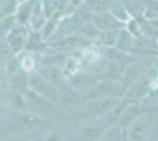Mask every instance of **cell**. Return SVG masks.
I'll use <instances>...</instances> for the list:
<instances>
[{
    "instance_id": "4316f807",
    "label": "cell",
    "mask_w": 158,
    "mask_h": 141,
    "mask_svg": "<svg viewBox=\"0 0 158 141\" xmlns=\"http://www.w3.org/2000/svg\"><path fill=\"white\" fill-rule=\"evenodd\" d=\"M151 140H158V107L153 109V132Z\"/></svg>"
},
{
    "instance_id": "e0dca14e",
    "label": "cell",
    "mask_w": 158,
    "mask_h": 141,
    "mask_svg": "<svg viewBox=\"0 0 158 141\" xmlns=\"http://www.w3.org/2000/svg\"><path fill=\"white\" fill-rule=\"evenodd\" d=\"M131 18L143 19L146 0H122Z\"/></svg>"
},
{
    "instance_id": "d4e9b609",
    "label": "cell",
    "mask_w": 158,
    "mask_h": 141,
    "mask_svg": "<svg viewBox=\"0 0 158 141\" xmlns=\"http://www.w3.org/2000/svg\"><path fill=\"white\" fill-rule=\"evenodd\" d=\"M144 19H158V0H146L144 10Z\"/></svg>"
},
{
    "instance_id": "7c38bea8",
    "label": "cell",
    "mask_w": 158,
    "mask_h": 141,
    "mask_svg": "<svg viewBox=\"0 0 158 141\" xmlns=\"http://www.w3.org/2000/svg\"><path fill=\"white\" fill-rule=\"evenodd\" d=\"M99 140L102 141H120L125 140V127H123L119 123L106 126L103 129V133L100 135Z\"/></svg>"
},
{
    "instance_id": "9a60e30c",
    "label": "cell",
    "mask_w": 158,
    "mask_h": 141,
    "mask_svg": "<svg viewBox=\"0 0 158 141\" xmlns=\"http://www.w3.org/2000/svg\"><path fill=\"white\" fill-rule=\"evenodd\" d=\"M81 64H83V61H81L80 58H76L73 55L65 58L61 68H63L64 74H65L66 78L69 80L73 79L74 76H77L81 72Z\"/></svg>"
},
{
    "instance_id": "ac0fdd59",
    "label": "cell",
    "mask_w": 158,
    "mask_h": 141,
    "mask_svg": "<svg viewBox=\"0 0 158 141\" xmlns=\"http://www.w3.org/2000/svg\"><path fill=\"white\" fill-rule=\"evenodd\" d=\"M142 22V38H146L150 40L158 42V19L146 20L140 19Z\"/></svg>"
},
{
    "instance_id": "d6a6232c",
    "label": "cell",
    "mask_w": 158,
    "mask_h": 141,
    "mask_svg": "<svg viewBox=\"0 0 158 141\" xmlns=\"http://www.w3.org/2000/svg\"><path fill=\"white\" fill-rule=\"evenodd\" d=\"M1 1H2V0H0V2H1Z\"/></svg>"
},
{
    "instance_id": "5b68a950",
    "label": "cell",
    "mask_w": 158,
    "mask_h": 141,
    "mask_svg": "<svg viewBox=\"0 0 158 141\" xmlns=\"http://www.w3.org/2000/svg\"><path fill=\"white\" fill-rule=\"evenodd\" d=\"M31 29L27 25L18 24L13 29L6 35L5 41L14 54H19L27 46V41L30 38Z\"/></svg>"
},
{
    "instance_id": "83f0119b",
    "label": "cell",
    "mask_w": 158,
    "mask_h": 141,
    "mask_svg": "<svg viewBox=\"0 0 158 141\" xmlns=\"http://www.w3.org/2000/svg\"><path fill=\"white\" fill-rule=\"evenodd\" d=\"M4 115H6V106L0 101V120H2Z\"/></svg>"
},
{
    "instance_id": "603a6c76",
    "label": "cell",
    "mask_w": 158,
    "mask_h": 141,
    "mask_svg": "<svg viewBox=\"0 0 158 141\" xmlns=\"http://www.w3.org/2000/svg\"><path fill=\"white\" fill-rule=\"evenodd\" d=\"M112 2L113 0H84V4L92 11V13L109 11Z\"/></svg>"
},
{
    "instance_id": "3957f363",
    "label": "cell",
    "mask_w": 158,
    "mask_h": 141,
    "mask_svg": "<svg viewBox=\"0 0 158 141\" xmlns=\"http://www.w3.org/2000/svg\"><path fill=\"white\" fill-rule=\"evenodd\" d=\"M125 93L126 87L122 81L104 78L97 80L92 86L87 88L84 95H85V100H87V99H99V98H110V96L124 98Z\"/></svg>"
},
{
    "instance_id": "4fadbf2b",
    "label": "cell",
    "mask_w": 158,
    "mask_h": 141,
    "mask_svg": "<svg viewBox=\"0 0 158 141\" xmlns=\"http://www.w3.org/2000/svg\"><path fill=\"white\" fill-rule=\"evenodd\" d=\"M135 41H136V37L126 27H123V28L119 29L118 39H117L116 47L118 49H120V51H123V52L131 53L132 49H133Z\"/></svg>"
},
{
    "instance_id": "cb8c5ba5",
    "label": "cell",
    "mask_w": 158,
    "mask_h": 141,
    "mask_svg": "<svg viewBox=\"0 0 158 141\" xmlns=\"http://www.w3.org/2000/svg\"><path fill=\"white\" fill-rule=\"evenodd\" d=\"M41 5L47 19L64 8V6H61V0H41Z\"/></svg>"
},
{
    "instance_id": "5bb4252c",
    "label": "cell",
    "mask_w": 158,
    "mask_h": 141,
    "mask_svg": "<svg viewBox=\"0 0 158 141\" xmlns=\"http://www.w3.org/2000/svg\"><path fill=\"white\" fill-rule=\"evenodd\" d=\"M76 33L87 41H97L98 40L99 33H100V29L93 22L92 19H90V20L84 21L79 26L78 31Z\"/></svg>"
},
{
    "instance_id": "52a82bcc",
    "label": "cell",
    "mask_w": 158,
    "mask_h": 141,
    "mask_svg": "<svg viewBox=\"0 0 158 141\" xmlns=\"http://www.w3.org/2000/svg\"><path fill=\"white\" fill-rule=\"evenodd\" d=\"M92 21L97 25L100 31H106V29H119L125 27V24L118 20L110 11H104V12H98L93 13Z\"/></svg>"
},
{
    "instance_id": "6da1fadb",
    "label": "cell",
    "mask_w": 158,
    "mask_h": 141,
    "mask_svg": "<svg viewBox=\"0 0 158 141\" xmlns=\"http://www.w3.org/2000/svg\"><path fill=\"white\" fill-rule=\"evenodd\" d=\"M122 98L110 96L99 99H87L84 100L78 107L74 109L72 116L78 121H93L100 120L111 109L118 105Z\"/></svg>"
},
{
    "instance_id": "d6986e66",
    "label": "cell",
    "mask_w": 158,
    "mask_h": 141,
    "mask_svg": "<svg viewBox=\"0 0 158 141\" xmlns=\"http://www.w3.org/2000/svg\"><path fill=\"white\" fill-rule=\"evenodd\" d=\"M103 125H91V126H86V127L81 128L80 132L78 133V136L80 140H99L100 135L103 133V129H104Z\"/></svg>"
},
{
    "instance_id": "ba28073f",
    "label": "cell",
    "mask_w": 158,
    "mask_h": 141,
    "mask_svg": "<svg viewBox=\"0 0 158 141\" xmlns=\"http://www.w3.org/2000/svg\"><path fill=\"white\" fill-rule=\"evenodd\" d=\"M103 47L100 46L98 41H91L81 47L80 51V59L83 62H87L90 65H93L98 62L103 54Z\"/></svg>"
},
{
    "instance_id": "44dd1931",
    "label": "cell",
    "mask_w": 158,
    "mask_h": 141,
    "mask_svg": "<svg viewBox=\"0 0 158 141\" xmlns=\"http://www.w3.org/2000/svg\"><path fill=\"white\" fill-rule=\"evenodd\" d=\"M17 25H18V20H17L15 14H5L0 19V37L2 39H5L7 34Z\"/></svg>"
},
{
    "instance_id": "2e32d148",
    "label": "cell",
    "mask_w": 158,
    "mask_h": 141,
    "mask_svg": "<svg viewBox=\"0 0 158 141\" xmlns=\"http://www.w3.org/2000/svg\"><path fill=\"white\" fill-rule=\"evenodd\" d=\"M33 6H34V0L20 2L17 11H15V17H17L18 24L28 26V22H30L31 17H32Z\"/></svg>"
},
{
    "instance_id": "ffe728a7",
    "label": "cell",
    "mask_w": 158,
    "mask_h": 141,
    "mask_svg": "<svg viewBox=\"0 0 158 141\" xmlns=\"http://www.w3.org/2000/svg\"><path fill=\"white\" fill-rule=\"evenodd\" d=\"M120 29V28H119ZM119 29H106V31H100L98 37V42L100 46L104 48H109V47H114L117 44V39H118Z\"/></svg>"
},
{
    "instance_id": "484cf974",
    "label": "cell",
    "mask_w": 158,
    "mask_h": 141,
    "mask_svg": "<svg viewBox=\"0 0 158 141\" xmlns=\"http://www.w3.org/2000/svg\"><path fill=\"white\" fill-rule=\"evenodd\" d=\"M18 6H19L18 0H2L0 2V10L4 14H15Z\"/></svg>"
},
{
    "instance_id": "4dcf8cb0",
    "label": "cell",
    "mask_w": 158,
    "mask_h": 141,
    "mask_svg": "<svg viewBox=\"0 0 158 141\" xmlns=\"http://www.w3.org/2000/svg\"><path fill=\"white\" fill-rule=\"evenodd\" d=\"M156 75H157V79H158V68L156 69Z\"/></svg>"
},
{
    "instance_id": "30bf717a",
    "label": "cell",
    "mask_w": 158,
    "mask_h": 141,
    "mask_svg": "<svg viewBox=\"0 0 158 141\" xmlns=\"http://www.w3.org/2000/svg\"><path fill=\"white\" fill-rule=\"evenodd\" d=\"M17 58L19 61V65L21 69L25 72V73H32L34 71H37L38 68V59H37V55L34 52L30 51V49H24L21 51L19 54H17Z\"/></svg>"
},
{
    "instance_id": "277c9868",
    "label": "cell",
    "mask_w": 158,
    "mask_h": 141,
    "mask_svg": "<svg viewBox=\"0 0 158 141\" xmlns=\"http://www.w3.org/2000/svg\"><path fill=\"white\" fill-rule=\"evenodd\" d=\"M27 87L53 104H60V91L45 79L38 71L27 74Z\"/></svg>"
},
{
    "instance_id": "f1b7e54d",
    "label": "cell",
    "mask_w": 158,
    "mask_h": 141,
    "mask_svg": "<svg viewBox=\"0 0 158 141\" xmlns=\"http://www.w3.org/2000/svg\"><path fill=\"white\" fill-rule=\"evenodd\" d=\"M46 140H61V138L57 133H51V134L47 135Z\"/></svg>"
},
{
    "instance_id": "f546056e",
    "label": "cell",
    "mask_w": 158,
    "mask_h": 141,
    "mask_svg": "<svg viewBox=\"0 0 158 141\" xmlns=\"http://www.w3.org/2000/svg\"><path fill=\"white\" fill-rule=\"evenodd\" d=\"M19 1V4L20 2H25V1H30V0H18Z\"/></svg>"
},
{
    "instance_id": "1f68e13d",
    "label": "cell",
    "mask_w": 158,
    "mask_h": 141,
    "mask_svg": "<svg viewBox=\"0 0 158 141\" xmlns=\"http://www.w3.org/2000/svg\"><path fill=\"white\" fill-rule=\"evenodd\" d=\"M1 41H2V38H1V37H0V44H1Z\"/></svg>"
},
{
    "instance_id": "7402d4cb",
    "label": "cell",
    "mask_w": 158,
    "mask_h": 141,
    "mask_svg": "<svg viewBox=\"0 0 158 141\" xmlns=\"http://www.w3.org/2000/svg\"><path fill=\"white\" fill-rule=\"evenodd\" d=\"M109 11H110L118 20H120L122 22H124V24H126L127 21L130 20V18H131L129 12L126 11V8L122 0H113V2H112V5Z\"/></svg>"
},
{
    "instance_id": "9c48e42d",
    "label": "cell",
    "mask_w": 158,
    "mask_h": 141,
    "mask_svg": "<svg viewBox=\"0 0 158 141\" xmlns=\"http://www.w3.org/2000/svg\"><path fill=\"white\" fill-rule=\"evenodd\" d=\"M47 21V17L44 8L41 5V0H34V6H33V12L31 20L28 22V27L31 31H35V32H40L43 29V27L45 26Z\"/></svg>"
},
{
    "instance_id": "8992f818",
    "label": "cell",
    "mask_w": 158,
    "mask_h": 141,
    "mask_svg": "<svg viewBox=\"0 0 158 141\" xmlns=\"http://www.w3.org/2000/svg\"><path fill=\"white\" fill-rule=\"evenodd\" d=\"M37 71L39 72L45 79L50 81L52 85H54L58 89H61V88L67 85V78L64 74V71L61 66H58V65H41L37 68Z\"/></svg>"
},
{
    "instance_id": "7a4b0ae2",
    "label": "cell",
    "mask_w": 158,
    "mask_h": 141,
    "mask_svg": "<svg viewBox=\"0 0 158 141\" xmlns=\"http://www.w3.org/2000/svg\"><path fill=\"white\" fill-rule=\"evenodd\" d=\"M153 109L140 114L135 120H132L127 126H125V140H151L153 132Z\"/></svg>"
},
{
    "instance_id": "8fae6325",
    "label": "cell",
    "mask_w": 158,
    "mask_h": 141,
    "mask_svg": "<svg viewBox=\"0 0 158 141\" xmlns=\"http://www.w3.org/2000/svg\"><path fill=\"white\" fill-rule=\"evenodd\" d=\"M81 98H84L85 100V95L79 92L78 87H73L66 85L60 89V102H64L67 106H72L76 104H81L83 101L80 100Z\"/></svg>"
}]
</instances>
